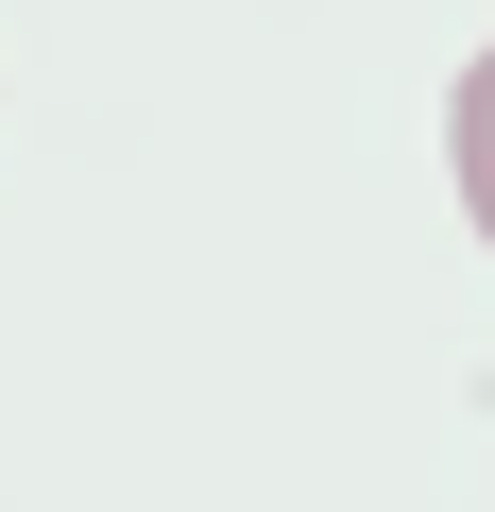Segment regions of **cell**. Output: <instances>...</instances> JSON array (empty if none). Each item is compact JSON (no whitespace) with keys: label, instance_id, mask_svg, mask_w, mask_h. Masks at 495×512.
<instances>
[{"label":"cell","instance_id":"obj_1","mask_svg":"<svg viewBox=\"0 0 495 512\" xmlns=\"http://www.w3.org/2000/svg\"><path fill=\"white\" fill-rule=\"evenodd\" d=\"M444 171H461V222L495 239V52H478V69L444 86Z\"/></svg>","mask_w":495,"mask_h":512}]
</instances>
